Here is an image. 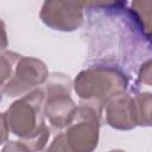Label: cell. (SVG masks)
I'll list each match as a JSON object with an SVG mask.
<instances>
[{"instance_id": "obj_9", "label": "cell", "mask_w": 152, "mask_h": 152, "mask_svg": "<svg viewBox=\"0 0 152 152\" xmlns=\"http://www.w3.org/2000/svg\"><path fill=\"white\" fill-rule=\"evenodd\" d=\"M44 152H72V150H71V147L65 138V134L63 132V133L57 134L53 138L51 144L46 148H44Z\"/></svg>"}, {"instance_id": "obj_4", "label": "cell", "mask_w": 152, "mask_h": 152, "mask_svg": "<svg viewBox=\"0 0 152 152\" xmlns=\"http://www.w3.org/2000/svg\"><path fill=\"white\" fill-rule=\"evenodd\" d=\"M71 86V80L66 75L55 72L49 76L43 87L45 93V118L55 129L68 127L76 114L77 106L70 96Z\"/></svg>"}, {"instance_id": "obj_8", "label": "cell", "mask_w": 152, "mask_h": 152, "mask_svg": "<svg viewBox=\"0 0 152 152\" xmlns=\"http://www.w3.org/2000/svg\"><path fill=\"white\" fill-rule=\"evenodd\" d=\"M131 14L140 26L142 33L152 42V1H133L131 4Z\"/></svg>"}, {"instance_id": "obj_11", "label": "cell", "mask_w": 152, "mask_h": 152, "mask_svg": "<svg viewBox=\"0 0 152 152\" xmlns=\"http://www.w3.org/2000/svg\"><path fill=\"white\" fill-rule=\"evenodd\" d=\"M1 152H32L24 142L21 141H7Z\"/></svg>"}, {"instance_id": "obj_2", "label": "cell", "mask_w": 152, "mask_h": 152, "mask_svg": "<svg viewBox=\"0 0 152 152\" xmlns=\"http://www.w3.org/2000/svg\"><path fill=\"white\" fill-rule=\"evenodd\" d=\"M1 93L10 97L26 95L39 88L49 78L46 64L34 57H26L13 51H2Z\"/></svg>"}, {"instance_id": "obj_3", "label": "cell", "mask_w": 152, "mask_h": 152, "mask_svg": "<svg viewBox=\"0 0 152 152\" xmlns=\"http://www.w3.org/2000/svg\"><path fill=\"white\" fill-rule=\"evenodd\" d=\"M72 86L81 103L91 106L101 113L109 100L125 93L127 78L115 68L93 66L81 71Z\"/></svg>"}, {"instance_id": "obj_12", "label": "cell", "mask_w": 152, "mask_h": 152, "mask_svg": "<svg viewBox=\"0 0 152 152\" xmlns=\"http://www.w3.org/2000/svg\"><path fill=\"white\" fill-rule=\"evenodd\" d=\"M108 152H126V151H124V150H110Z\"/></svg>"}, {"instance_id": "obj_1", "label": "cell", "mask_w": 152, "mask_h": 152, "mask_svg": "<svg viewBox=\"0 0 152 152\" xmlns=\"http://www.w3.org/2000/svg\"><path fill=\"white\" fill-rule=\"evenodd\" d=\"M44 106L45 93L42 87L21 96L1 113L8 131L20 138V141L32 152L44 150L50 138V128L45 125Z\"/></svg>"}, {"instance_id": "obj_7", "label": "cell", "mask_w": 152, "mask_h": 152, "mask_svg": "<svg viewBox=\"0 0 152 152\" xmlns=\"http://www.w3.org/2000/svg\"><path fill=\"white\" fill-rule=\"evenodd\" d=\"M106 122L120 131H129L138 126L134 97L124 93L114 96L104 106Z\"/></svg>"}, {"instance_id": "obj_6", "label": "cell", "mask_w": 152, "mask_h": 152, "mask_svg": "<svg viewBox=\"0 0 152 152\" xmlns=\"http://www.w3.org/2000/svg\"><path fill=\"white\" fill-rule=\"evenodd\" d=\"M84 6L86 2L81 1L50 0L43 4L39 17L52 30L70 32L82 25Z\"/></svg>"}, {"instance_id": "obj_5", "label": "cell", "mask_w": 152, "mask_h": 152, "mask_svg": "<svg viewBox=\"0 0 152 152\" xmlns=\"http://www.w3.org/2000/svg\"><path fill=\"white\" fill-rule=\"evenodd\" d=\"M100 116L94 107L81 103L64 132L72 152H93L99 144Z\"/></svg>"}, {"instance_id": "obj_13", "label": "cell", "mask_w": 152, "mask_h": 152, "mask_svg": "<svg viewBox=\"0 0 152 152\" xmlns=\"http://www.w3.org/2000/svg\"><path fill=\"white\" fill-rule=\"evenodd\" d=\"M150 127H152V116H151V120H150V125H148Z\"/></svg>"}, {"instance_id": "obj_10", "label": "cell", "mask_w": 152, "mask_h": 152, "mask_svg": "<svg viewBox=\"0 0 152 152\" xmlns=\"http://www.w3.org/2000/svg\"><path fill=\"white\" fill-rule=\"evenodd\" d=\"M138 77L144 84L152 87V58L144 62L138 71Z\"/></svg>"}]
</instances>
